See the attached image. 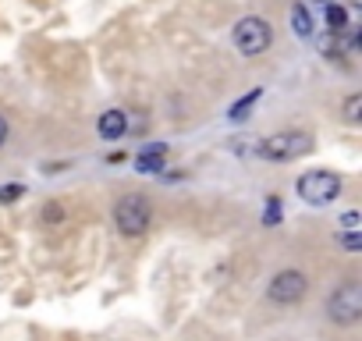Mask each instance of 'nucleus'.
<instances>
[{
  "instance_id": "1",
  "label": "nucleus",
  "mask_w": 362,
  "mask_h": 341,
  "mask_svg": "<svg viewBox=\"0 0 362 341\" xmlns=\"http://www.w3.org/2000/svg\"><path fill=\"white\" fill-rule=\"evenodd\" d=\"M295 189L309 207H330L341 196V178L334 175V170H305V175L295 182Z\"/></svg>"
},
{
  "instance_id": "2",
  "label": "nucleus",
  "mask_w": 362,
  "mask_h": 341,
  "mask_svg": "<svg viewBox=\"0 0 362 341\" xmlns=\"http://www.w3.org/2000/svg\"><path fill=\"white\" fill-rule=\"evenodd\" d=\"M114 224H117V231L128 235V238L146 235L149 224H153V210H149L146 196H124V200H117V207H114Z\"/></svg>"
},
{
  "instance_id": "3",
  "label": "nucleus",
  "mask_w": 362,
  "mask_h": 341,
  "mask_svg": "<svg viewBox=\"0 0 362 341\" xmlns=\"http://www.w3.org/2000/svg\"><path fill=\"white\" fill-rule=\"evenodd\" d=\"M270 43H274V29H270L267 18L249 15V18H242V22L235 25V47H238V54L256 57V54H263Z\"/></svg>"
},
{
  "instance_id": "4",
  "label": "nucleus",
  "mask_w": 362,
  "mask_h": 341,
  "mask_svg": "<svg viewBox=\"0 0 362 341\" xmlns=\"http://www.w3.org/2000/svg\"><path fill=\"white\" fill-rule=\"evenodd\" d=\"M327 316L334 323H355L362 316V284L344 281L341 288H334L330 299H327Z\"/></svg>"
},
{
  "instance_id": "5",
  "label": "nucleus",
  "mask_w": 362,
  "mask_h": 341,
  "mask_svg": "<svg viewBox=\"0 0 362 341\" xmlns=\"http://www.w3.org/2000/svg\"><path fill=\"white\" fill-rule=\"evenodd\" d=\"M309 146H313V139L305 132H277L259 142V156L263 160H295V156L309 153Z\"/></svg>"
},
{
  "instance_id": "6",
  "label": "nucleus",
  "mask_w": 362,
  "mask_h": 341,
  "mask_svg": "<svg viewBox=\"0 0 362 341\" xmlns=\"http://www.w3.org/2000/svg\"><path fill=\"white\" fill-rule=\"evenodd\" d=\"M305 288H309L305 274H298V270H281V274L270 281L267 295H270V302H277V306H295V302L305 295Z\"/></svg>"
},
{
  "instance_id": "7",
  "label": "nucleus",
  "mask_w": 362,
  "mask_h": 341,
  "mask_svg": "<svg viewBox=\"0 0 362 341\" xmlns=\"http://www.w3.org/2000/svg\"><path fill=\"white\" fill-rule=\"evenodd\" d=\"M163 160H167V146L153 142L142 153H135V170H142V175H156V170H163Z\"/></svg>"
},
{
  "instance_id": "8",
  "label": "nucleus",
  "mask_w": 362,
  "mask_h": 341,
  "mask_svg": "<svg viewBox=\"0 0 362 341\" xmlns=\"http://www.w3.org/2000/svg\"><path fill=\"white\" fill-rule=\"evenodd\" d=\"M96 132L107 139V142H114V139H121L124 132H128V117H124V110H107L103 117H100V125H96Z\"/></svg>"
},
{
  "instance_id": "9",
  "label": "nucleus",
  "mask_w": 362,
  "mask_h": 341,
  "mask_svg": "<svg viewBox=\"0 0 362 341\" xmlns=\"http://www.w3.org/2000/svg\"><path fill=\"white\" fill-rule=\"evenodd\" d=\"M291 29H295V36L298 40H309L316 29H313V15L305 11V4H295L291 8Z\"/></svg>"
},
{
  "instance_id": "10",
  "label": "nucleus",
  "mask_w": 362,
  "mask_h": 341,
  "mask_svg": "<svg viewBox=\"0 0 362 341\" xmlns=\"http://www.w3.org/2000/svg\"><path fill=\"white\" fill-rule=\"evenodd\" d=\"M259 96H263V93H259V89H252L249 96H242V100H238V103L228 110V117H231L235 125H238V121H245V117H249V110L256 107V100H259Z\"/></svg>"
},
{
  "instance_id": "11",
  "label": "nucleus",
  "mask_w": 362,
  "mask_h": 341,
  "mask_svg": "<svg viewBox=\"0 0 362 341\" xmlns=\"http://www.w3.org/2000/svg\"><path fill=\"white\" fill-rule=\"evenodd\" d=\"M327 25H330V33H344L348 29V15H344L341 4H330L327 8Z\"/></svg>"
},
{
  "instance_id": "12",
  "label": "nucleus",
  "mask_w": 362,
  "mask_h": 341,
  "mask_svg": "<svg viewBox=\"0 0 362 341\" xmlns=\"http://www.w3.org/2000/svg\"><path fill=\"white\" fill-rule=\"evenodd\" d=\"M281 217H284V207H281V200H277V196H270V200H267V210H263V224H267V228H274Z\"/></svg>"
},
{
  "instance_id": "13",
  "label": "nucleus",
  "mask_w": 362,
  "mask_h": 341,
  "mask_svg": "<svg viewBox=\"0 0 362 341\" xmlns=\"http://www.w3.org/2000/svg\"><path fill=\"white\" fill-rule=\"evenodd\" d=\"M358 117H362V96H358V93H351V96L344 100V121H351V125H355Z\"/></svg>"
},
{
  "instance_id": "14",
  "label": "nucleus",
  "mask_w": 362,
  "mask_h": 341,
  "mask_svg": "<svg viewBox=\"0 0 362 341\" xmlns=\"http://www.w3.org/2000/svg\"><path fill=\"white\" fill-rule=\"evenodd\" d=\"M341 245H344L348 253H358V249H362V238H358V231H344V238H341Z\"/></svg>"
},
{
  "instance_id": "15",
  "label": "nucleus",
  "mask_w": 362,
  "mask_h": 341,
  "mask_svg": "<svg viewBox=\"0 0 362 341\" xmlns=\"http://www.w3.org/2000/svg\"><path fill=\"white\" fill-rule=\"evenodd\" d=\"M22 192H25L22 185H4V189H0V203H15Z\"/></svg>"
},
{
  "instance_id": "16",
  "label": "nucleus",
  "mask_w": 362,
  "mask_h": 341,
  "mask_svg": "<svg viewBox=\"0 0 362 341\" xmlns=\"http://www.w3.org/2000/svg\"><path fill=\"white\" fill-rule=\"evenodd\" d=\"M358 224H362V217H358V214H355V210H351V214H344V217H341V228H344V231H358Z\"/></svg>"
},
{
  "instance_id": "17",
  "label": "nucleus",
  "mask_w": 362,
  "mask_h": 341,
  "mask_svg": "<svg viewBox=\"0 0 362 341\" xmlns=\"http://www.w3.org/2000/svg\"><path fill=\"white\" fill-rule=\"evenodd\" d=\"M8 142V121H4V114H0V146Z\"/></svg>"
}]
</instances>
